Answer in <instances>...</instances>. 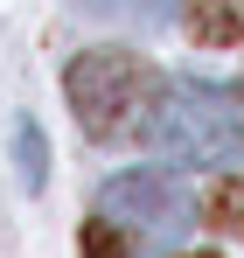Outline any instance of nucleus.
<instances>
[{
    "instance_id": "2",
    "label": "nucleus",
    "mask_w": 244,
    "mask_h": 258,
    "mask_svg": "<svg viewBox=\"0 0 244 258\" xmlns=\"http://www.w3.org/2000/svg\"><path fill=\"white\" fill-rule=\"evenodd\" d=\"M147 154H161L174 168H209L230 161L244 147V91L237 84H167L154 119H147Z\"/></svg>"
},
{
    "instance_id": "8",
    "label": "nucleus",
    "mask_w": 244,
    "mask_h": 258,
    "mask_svg": "<svg viewBox=\"0 0 244 258\" xmlns=\"http://www.w3.org/2000/svg\"><path fill=\"white\" fill-rule=\"evenodd\" d=\"M84 258H119V230H112L105 216H91V223H84Z\"/></svg>"
},
{
    "instance_id": "7",
    "label": "nucleus",
    "mask_w": 244,
    "mask_h": 258,
    "mask_svg": "<svg viewBox=\"0 0 244 258\" xmlns=\"http://www.w3.org/2000/svg\"><path fill=\"white\" fill-rule=\"evenodd\" d=\"M14 154H21V188H42V174H49V147H42L35 119L14 126Z\"/></svg>"
},
{
    "instance_id": "4",
    "label": "nucleus",
    "mask_w": 244,
    "mask_h": 258,
    "mask_svg": "<svg viewBox=\"0 0 244 258\" xmlns=\"http://www.w3.org/2000/svg\"><path fill=\"white\" fill-rule=\"evenodd\" d=\"M189 35L209 49L244 42V0H189Z\"/></svg>"
},
{
    "instance_id": "1",
    "label": "nucleus",
    "mask_w": 244,
    "mask_h": 258,
    "mask_svg": "<svg viewBox=\"0 0 244 258\" xmlns=\"http://www.w3.org/2000/svg\"><path fill=\"white\" fill-rule=\"evenodd\" d=\"M63 91H70L77 126L91 140H105V147H119V140H140L147 133L167 77L147 56H133V49H84L77 63L63 70Z\"/></svg>"
},
{
    "instance_id": "3",
    "label": "nucleus",
    "mask_w": 244,
    "mask_h": 258,
    "mask_svg": "<svg viewBox=\"0 0 244 258\" xmlns=\"http://www.w3.org/2000/svg\"><path fill=\"white\" fill-rule=\"evenodd\" d=\"M98 216H105L119 237H133V244L167 251V244H181V230L196 223V203L181 196L174 174L133 168V174H112V181L98 188Z\"/></svg>"
},
{
    "instance_id": "5",
    "label": "nucleus",
    "mask_w": 244,
    "mask_h": 258,
    "mask_svg": "<svg viewBox=\"0 0 244 258\" xmlns=\"http://www.w3.org/2000/svg\"><path fill=\"white\" fill-rule=\"evenodd\" d=\"M77 7L105 14V21H126V28H161L174 14V0H77Z\"/></svg>"
},
{
    "instance_id": "6",
    "label": "nucleus",
    "mask_w": 244,
    "mask_h": 258,
    "mask_svg": "<svg viewBox=\"0 0 244 258\" xmlns=\"http://www.w3.org/2000/svg\"><path fill=\"white\" fill-rule=\"evenodd\" d=\"M203 216L223 230V237H244V174H230V181H216V188H209Z\"/></svg>"
},
{
    "instance_id": "9",
    "label": "nucleus",
    "mask_w": 244,
    "mask_h": 258,
    "mask_svg": "<svg viewBox=\"0 0 244 258\" xmlns=\"http://www.w3.org/2000/svg\"><path fill=\"white\" fill-rule=\"evenodd\" d=\"M196 258H209V251H196Z\"/></svg>"
}]
</instances>
